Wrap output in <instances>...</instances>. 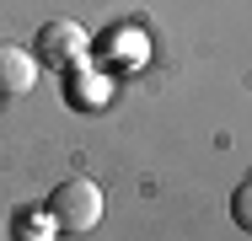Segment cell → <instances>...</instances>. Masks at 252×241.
Instances as JSON below:
<instances>
[{
  "label": "cell",
  "mask_w": 252,
  "mask_h": 241,
  "mask_svg": "<svg viewBox=\"0 0 252 241\" xmlns=\"http://www.w3.org/2000/svg\"><path fill=\"white\" fill-rule=\"evenodd\" d=\"M49 220L59 231H70V236H86V231L102 220V188L86 182V177L59 182V188L49 193Z\"/></svg>",
  "instance_id": "6da1fadb"
},
{
  "label": "cell",
  "mask_w": 252,
  "mask_h": 241,
  "mask_svg": "<svg viewBox=\"0 0 252 241\" xmlns=\"http://www.w3.org/2000/svg\"><path fill=\"white\" fill-rule=\"evenodd\" d=\"M38 59L54 64V70H70L75 59H86V32L75 22H43L38 32Z\"/></svg>",
  "instance_id": "7a4b0ae2"
},
{
  "label": "cell",
  "mask_w": 252,
  "mask_h": 241,
  "mask_svg": "<svg viewBox=\"0 0 252 241\" xmlns=\"http://www.w3.org/2000/svg\"><path fill=\"white\" fill-rule=\"evenodd\" d=\"M32 81H38V54H27L16 43H0V91L22 96V91H32Z\"/></svg>",
  "instance_id": "3957f363"
},
{
  "label": "cell",
  "mask_w": 252,
  "mask_h": 241,
  "mask_svg": "<svg viewBox=\"0 0 252 241\" xmlns=\"http://www.w3.org/2000/svg\"><path fill=\"white\" fill-rule=\"evenodd\" d=\"M107 43H113V54H118V59L129 54V64H134V59H145V32H140V27H118Z\"/></svg>",
  "instance_id": "277c9868"
},
{
  "label": "cell",
  "mask_w": 252,
  "mask_h": 241,
  "mask_svg": "<svg viewBox=\"0 0 252 241\" xmlns=\"http://www.w3.org/2000/svg\"><path fill=\"white\" fill-rule=\"evenodd\" d=\"M231 220L252 236V177H242V182H236V193H231Z\"/></svg>",
  "instance_id": "5b68a950"
}]
</instances>
